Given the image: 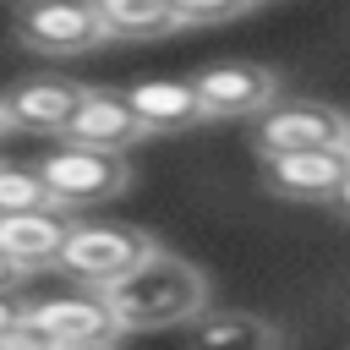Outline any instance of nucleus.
<instances>
[{
  "label": "nucleus",
  "instance_id": "f257e3e1",
  "mask_svg": "<svg viewBox=\"0 0 350 350\" xmlns=\"http://www.w3.org/2000/svg\"><path fill=\"white\" fill-rule=\"evenodd\" d=\"M109 301V312L120 317L126 334H153V328H175L208 312V279L197 262L153 246L148 262H137L126 279H115L109 290H98Z\"/></svg>",
  "mask_w": 350,
  "mask_h": 350
},
{
  "label": "nucleus",
  "instance_id": "f03ea898",
  "mask_svg": "<svg viewBox=\"0 0 350 350\" xmlns=\"http://www.w3.org/2000/svg\"><path fill=\"white\" fill-rule=\"evenodd\" d=\"M33 170L44 175L49 197L60 208H71V213L104 208L131 186V164L120 153H104V148H88V142H55L49 153H38Z\"/></svg>",
  "mask_w": 350,
  "mask_h": 350
},
{
  "label": "nucleus",
  "instance_id": "7ed1b4c3",
  "mask_svg": "<svg viewBox=\"0 0 350 350\" xmlns=\"http://www.w3.org/2000/svg\"><path fill=\"white\" fill-rule=\"evenodd\" d=\"M153 235L148 230H131V224H77L60 246V273H71L77 284L88 290H109L115 279H126L137 262L153 257Z\"/></svg>",
  "mask_w": 350,
  "mask_h": 350
},
{
  "label": "nucleus",
  "instance_id": "20e7f679",
  "mask_svg": "<svg viewBox=\"0 0 350 350\" xmlns=\"http://www.w3.org/2000/svg\"><path fill=\"white\" fill-rule=\"evenodd\" d=\"M11 27H16L22 49H33V55H88V49L109 44L93 0H22Z\"/></svg>",
  "mask_w": 350,
  "mask_h": 350
},
{
  "label": "nucleus",
  "instance_id": "39448f33",
  "mask_svg": "<svg viewBox=\"0 0 350 350\" xmlns=\"http://www.w3.org/2000/svg\"><path fill=\"white\" fill-rule=\"evenodd\" d=\"M345 137H350V115L323 98H279L273 109H262L252 120L257 159L262 153H301V148H345Z\"/></svg>",
  "mask_w": 350,
  "mask_h": 350
},
{
  "label": "nucleus",
  "instance_id": "423d86ee",
  "mask_svg": "<svg viewBox=\"0 0 350 350\" xmlns=\"http://www.w3.org/2000/svg\"><path fill=\"white\" fill-rule=\"evenodd\" d=\"M197 93L208 104V120H257L262 109H273L279 93V71L257 66V60H213L197 77Z\"/></svg>",
  "mask_w": 350,
  "mask_h": 350
},
{
  "label": "nucleus",
  "instance_id": "0eeeda50",
  "mask_svg": "<svg viewBox=\"0 0 350 350\" xmlns=\"http://www.w3.org/2000/svg\"><path fill=\"white\" fill-rule=\"evenodd\" d=\"M350 180V148H301V153H262V186L290 202H334Z\"/></svg>",
  "mask_w": 350,
  "mask_h": 350
},
{
  "label": "nucleus",
  "instance_id": "6e6552de",
  "mask_svg": "<svg viewBox=\"0 0 350 350\" xmlns=\"http://www.w3.org/2000/svg\"><path fill=\"white\" fill-rule=\"evenodd\" d=\"M88 88L71 82V77H22L0 93V109H5V126L11 131H55L66 137L71 115L82 109Z\"/></svg>",
  "mask_w": 350,
  "mask_h": 350
},
{
  "label": "nucleus",
  "instance_id": "1a4fd4ad",
  "mask_svg": "<svg viewBox=\"0 0 350 350\" xmlns=\"http://www.w3.org/2000/svg\"><path fill=\"white\" fill-rule=\"evenodd\" d=\"M27 312L66 345V350H109L126 328H120V317L109 312V301L98 295V290H88V295H60V301H27Z\"/></svg>",
  "mask_w": 350,
  "mask_h": 350
},
{
  "label": "nucleus",
  "instance_id": "9d476101",
  "mask_svg": "<svg viewBox=\"0 0 350 350\" xmlns=\"http://www.w3.org/2000/svg\"><path fill=\"white\" fill-rule=\"evenodd\" d=\"M120 93L131 98V109L142 115V126L153 137H175V131H191L208 120V104H202L191 77H148V82H131Z\"/></svg>",
  "mask_w": 350,
  "mask_h": 350
},
{
  "label": "nucleus",
  "instance_id": "9b49d317",
  "mask_svg": "<svg viewBox=\"0 0 350 350\" xmlns=\"http://www.w3.org/2000/svg\"><path fill=\"white\" fill-rule=\"evenodd\" d=\"M142 137H153V131L142 126V115L131 109V98L109 93V88H88L82 109L66 126V142H88V148H104V153H126Z\"/></svg>",
  "mask_w": 350,
  "mask_h": 350
},
{
  "label": "nucleus",
  "instance_id": "f8f14e48",
  "mask_svg": "<svg viewBox=\"0 0 350 350\" xmlns=\"http://www.w3.org/2000/svg\"><path fill=\"white\" fill-rule=\"evenodd\" d=\"M71 230H77L71 208L5 213V219H0V252H5V257H16V262L33 273V268H49V262H60V246H66V235H71Z\"/></svg>",
  "mask_w": 350,
  "mask_h": 350
},
{
  "label": "nucleus",
  "instance_id": "ddd939ff",
  "mask_svg": "<svg viewBox=\"0 0 350 350\" xmlns=\"http://www.w3.org/2000/svg\"><path fill=\"white\" fill-rule=\"evenodd\" d=\"M191 350H284V334L246 306H208L191 317Z\"/></svg>",
  "mask_w": 350,
  "mask_h": 350
},
{
  "label": "nucleus",
  "instance_id": "4468645a",
  "mask_svg": "<svg viewBox=\"0 0 350 350\" xmlns=\"http://www.w3.org/2000/svg\"><path fill=\"white\" fill-rule=\"evenodd\" d=\"M109 38H164L180 27L170 0H93Z\"/></svg>",
  "mask_w": 350,
  "mask_h": 350
},
{
  "label": "nucleus",
  "instance_id": "2eb2a0df",
  "mask_svg": "<svg viewBox=\"0 0 350 350\" xmlns=\"http://www.w3.org/2000/svg\"><path fill=\"white\" fill-rule=\"evenodd\" d=\"M38 208H60L44 186V175L33 164H0V219L5 213H38Z\"/></svg>",
  "mask_w": 350,
  "mask_h": 350
},
{
  "label": "nucleus",
  "instance_id": "dca6fc26",
  "mask_svg": "<svg viewBox=\"0 0 350 350\" xmlns=\"http://www.w3.org/2000/svg\"><path fill=\"white\" fill-rule=\"evenodd\" d=\"M170 5H175L180 27H213V22H235V16H246L257 0H170Z\"/></svg>",
  "mask_w": 350,
  "mask_h": 350
},
{
  "label": "nucleus",
  "instance_id": "f3484780",
  "mask_svg": "<svg viewBox=\"0 0 350 350\" xmlns=\"http://www.w3.org/2000/svg\"><path fill=\"white\" fill-rule=\"evenodd\" d=\"M0 350H66V345H60V339L33 317V312H22V317H16V328L0 339Z\"/></svg>",
  "mask_w": 350,
  "mask_h": 350
},
{
  "label": "nucleus",
  "instance_id": "a211bd4d",
  "mask_svg": "<svg viewBox=\"0 0 350 350\" xmlns=\"http://www.w3.org/2000/svg\"><path fill=\"white\" fill-rule=\"evenodd\" d=\"M22 279H27V268H22L16 257H5V252H0V295H16V284H22Z\"/></svg>",
  "mask_w": 350,
  "mask_h": 350
},
{
  "label": "nucleus",
  "instance_id": "6ab92c4d",
  "mask_svg": "<svg viewBox=\"0 0 350 350\" xmlns=\"http://www.w3.org/2000/svg\"><path fill=\"white\" fill-rule=\"evenodd\" d=\"M22 312H27L22 301H11V295H0V339H5L11 328H16V317H22Z\"/></svg>",
  "mask_w": 350,
  "mask_h": 350
},
{
  "label": "nucleus",
  "instance_id": "aec40b11",
  "mask_svg": "<svg viewBox=\"0 0 350 350\" xmlns=\"http://www.w3.org/2000/svg\"><path fill=\"white\" fill-rule=\"evenodd\" d=\"M328 208H339V213H345V219H350V180H345V186H339V191H334V202H328Z\"/></svg>",
  "mask_w": 350,
  "mask_h": 350
},
{
  "label": "nucleus",
  "instance_id": "412c9836",
  "mask_svg": "<svg viewBox=\"0 0 350 350\" xmlns=\"http://www.w3.org/2000/svg\"><path fill=\"white\" fill-rule=\"evenodd\" d=\"M0 131H11V126H5V109H0Z\"/></svg>",
  "mask_w": 350,
  "mask_h": 350
},
{
  "label": "nucleus",
  "instance_id": "4be33fe9",
  "mask_svg": "<svg viewBox=\"0 0 350 350\" xmlns=\"http://www.w3.org/2000/svg\"><path fill=\"white\" fill-rule=\"evenodd\" d=\"M345 148H350V137H345Z\"/></svg>",
  "mask_w": 350,
  "mask_h": 350
},
{
  "label": "nucleus",
  "instance_id": "5701e85b",
  "mask_svg": "<svg viewBox=\"0 0 350 350\" xmlns=\"http://www.w3.org/2000/svg\"><path fill=\"white\" fill-rule=\"evenodd\" d=\"M257 5H262V0H257Z\"/></svg>",
  "mask_w": 350,
  "mask_h": 350
}]
</instances>
